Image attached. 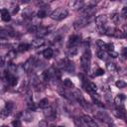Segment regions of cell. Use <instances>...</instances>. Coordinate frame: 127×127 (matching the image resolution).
<instances>
[{
  "label": "cell",
  "instance_id": "obj_31",
  "mask_svg": "<svg viewBox=\"0 0 127 127\" xmlns=\"http://www.w3.org/2000/svg\"><path fill=\"white\" fill-rule=\"evenodd\" d=\"M23 16L25 18H32L33 17V10H30V9L26 8L23 12Z\"/></svg>",
  "mask_w": 127,
  "mask_h": 127
},
{
  "label": "cell",
  "instance_id": "obj_21",
  "mask_svg": "<svg viewBox=\"0 0 127 127\" xmlns=\"http://www.w3.org/2000/svg\"><path fill=\"white\" fill-rule=\"evenodd\" d=\"M77 53H78L77 47H69V48H67L66 54H67V57H68V58H73V57H75V56L77 55Z\"/></svg>",
  "mask_w": 127,
  "mask_h": 127
},
{
  "label": "cell",
  "instance_id": "obj_27",
  "mask_svg": "<svg viewBox=\"0 0 127 127\" xmlns=\"http://www.w3.org/2000/svg\"><path fill=\"white\" fill-rule=\"evenodd\" d=\"M106 68H107V70L109 72H112V73L117 70V67H116V65H115L114 63H107L106 64Z\"/></svg>",
  "mask_w": 127,
  "mask_h": 127
},
{
  "label": "cell",
  "instance_id": "obj_26",
  "mask_svg": "<svg viewBox=\"0 0 127 127\" xmlns=\"http://www.w3.org/2000/svg\"><path fill=\"white\" fill-rule=\"evenodd\" d=\"M49 106H50V102H49V99H48V98H43V99L40 100V102H39V107L45 109V108H47V107H49Z\"/></svg>",
  "mask_w": 127,
  "mask_h": 127
},
{
  "label": "cell",
  "instance_id": "obj_1",
  "mask_svg": "<svg viewBox=\"0 0 127 127\" xmlns=\"http://www.w3.org/2000/svg\"><path fill=\"white\" fill-rule=\"evenodd\" d=\"M90 61H91V54H90L89 49H86L80 57V64L84 72H87L89 70Z\"/></svg>",
  "mask_w": 127,
  "mask_h": 127
},
{
  "label": "cell",
  "instance_id": "obj_29",
  "mask_svg": "<svg viewBox=\"0 0 127 127\" xmlns=\"http://www.w3.org/2000/svg\"><path fill=\"white\" fill-rule=\"evenodd\" d=\"M91 98H92V100H93L97 105H99V106H103V104L101 103V99L98 97V95H97V94L92 93V94H91Z\"/></svg>",
  "mask_w": 127,
  "mask_h": 127
},
{
  "label": "cell",
  "instance_id": "obj_8",
  "mask_svg": "<svg viewBox=\"0 0 127 127\" xmlns=\"http://www.w3.org/2000/svg\"><path fill=\"white\" fill-rule=\"evenodd\" d=\"M44 114H45L46 118H48V120H55L56 117H57V111L51 106L45 108Z\"/></svg>",
  "mask_w": 127,
  "mask_h": 127
},
{
  "label": "cell",
  "instance_id": "obj_33",
  "mask_svg": "<svg viewBox=\"0 0 127 127\" xmlns=\"http://www.w3.org/2000/svg\"><path fill=\"white\" fill-rule=\"evenodd\" d=\"M18 12H19V5L16 4V3H14V4L11 6V13H10V14L15 15V14H17Z\"/></svg>",
  "mask_w": 127,
  "mask_h": 127
},
{
  "label": "cell",
  "instance_id": "obj_34",
  "mask_svg": "<svg viewBox=\"0 0 127 127\" xmlns=\"http://www.w3.org/2000/svg\"><path fill=\"white\" fill-rule=\"evenodd\" d=\"M11 47V45L7 42V40H0V48L1 49H7Z\"/></svg>",
  "mask_w": 127,
  "mask_h": 127
},
{
  "label": "cell",
  "instance_id": "obj_35",
  "mask_svg": "<svg viewBox=\"0 0 127 127\" xmlns=\"http://www.w3.org/2000/svg\"><path fill=\"white\" fill-rule=\"evenodd\" d=\"M115 85H116L118 88H124V87L126 86V82H125L124 80H122V79H119V80H117V81L115 82Z\"/></svg>",
  "mask_w": 127,
  "mask_h": 127
},
{
  "label": "cell",
  "instance_id": "obj_15",
  "mask_svg": "<svg viewBox=\"0 0 127 127\" xmlns=\"http://www.w3.org/2000/svg\"><path fill=\"white\" fill-rule=\"evenodd\" d=\"M26 101H27V106H28V109L29 110H32L34 111L36 109V105L33 101V98H32V94L30 91H28L26 93Z\"/></svg>",
  "mask_w": 127,
  "mask_h": 127
},
{
  "label": "cell",
  "instance_id": "obj_24",
  "mask_svg": "<svg viewBox=\"0 0 127 127\" xmlns=\"http://www.w3.org/2000/svg\"><path fill=\"white\" fill-rule=\"evenodd\" d=\"M21 115H22V119H23V120H25V121L30 122V121H32V120H33V115H32V113H31L30 111L22 112V113H21Z\"/></svg>",
  "mask_w": 127,
  "mask_h": 127
},
{
  "label": "cell",
  "instance_id": "obj_43",
  "mask_svg": "<svg viewBox=\"0 0 127 127\" xmlns=\"http://www.w3.org/2000/svg\"><path fill=\"white\" fill-rule=\"evenodd\" d=\"M126 13H127V7H123L122 9V17L126 18Z\"/></svg>",
  "mask_w": 127,
  "mask_h": 127
},
{
  "label": "cell",
  "instance_id": "obj_11",
  "mask_svg": "<svg viewBox=\"0 0 127 127\" xmlns=\"http://www.w3.org/2000/svg\"><path fill=\"white\" fill-rule=\"evenodd\" d=\"M36 35L38 36V38H43L44 36L48 35L49 33V29L45 26H41V25H38L36 27V31H35Z\"/></svg>",
  "mask_w": 127,
  "mask_h": 127
},
{
  "label": "cell",
  "instance_id": "obj_12",
  "mask_svg": "<svg viewBox=\"0 0 127 127\" xmlns=\"http://www.w3.org/2000/svg\"><path fill=\"white\" fill-rule=\"evenodd\" d=\"M125 99H126V97H125V95H124L123 93L118 94V95L114 98V103H115V105L117 106L118 109H124V108H123V103H124Z\"/></svg>",
  "mask_w": 127,
  "mask_h": 127
},
{
  "label": "cell",
  "instance_id": "obj_5",
  "mask_svg": "<svg viewBox=\"0 0 127 127\" xmlns=\"http://www.w3.org/2000/svg\"><path fill=\"white\" fill-rule=\"evenodd\" d=\"M4 77H5L6 81L9 83V85H11V86H15V85L18 83V78H17V76H16L15 74L10 73V72L7 71V70L4 72Z\"/></svg>",
  "mask_w": 127,
  "mask_h": 127
},
{
  "label": "cell",
  "instance_id": "obj_32",
  "mask_svg": "<svg viewBox=\"0 0 127 127\" xmlns=\"http://www.w3.org/2000/svg\"><path fill=\"white\" fill-rule=\"evenodd\" d=\"M96 55H97L98 59H100V60H106V53H105V51L99 50V51H97Z\"/></svg>",
  "mask_w": 127,
  "mask_h": 127
},
{
  "label": "cell",
  "instance_id": "obj_6",
  "mask_svg": "<svg viewBox=\"0 0 127 127\" xmlns=\"http://www.w3.org/2000/svg\"><path fill=\"white\" fill-rule=\"evenodd\" d=\"M83 87H84V89H85L87 92H89L90 94L95 93L96 90H97V86L95 85V83H93V82H91V81H88V80H86V79H83Z\"/></svg>",
  "mask_w": 127,
  "mask_h": 127
},
{
  "label": "cell",
  "instance_id": "obj_37",
  "mask_svg": "<svg viewBox=\"0 0 127 127\" xmlns=\"http://www.w3.org/2000/svg\"><path fill=\"white\" fill-rule=\"evenodd\" d=\"M9 114H10V111H9L7 108H5V107L0 111V115H1L2 117H7Z\"/></svg>",
  "mask_w": 127,
  "mask_h": 127
},
{
  "label": "cell",
  "instance_id": "obj_45",
  "mask_svg": "<svg viewBox=\"0 0 127 127\" xmlns=\"http://www.w3.org/2000/svg\"><path fill=\"white\" fill-rule=\"evenodd\" d=\"M57 127H64V126H57Z\"/></svg>",
  "mask_w": 127,
  "mask_h": 127
},
{
  "label": "cell",
  "instance_id": "obj_20",
  "mask_svg": "<svg viewBox=\"0 0 127 127\" xmlns=\"http://www.w3.org/2000/svg\"><path fill=\"white\" fill-rule=\"evenodd\" d=\"M0 12H1V19L4 22H9L11 20V14L7 9H3Z\"/></svg>",
  "mask_w": 127,
  "mask_h": 127
},
{
  "label": "cell",
  "instance_id": "obj_16",
  "mask_svg": "<svg viewBox=\"0 0 127 127\" xmlns=\"http://www.w3.org/2000/svg\"><path fill=\"white\" fill-rule=\"evenodd\" d=\"M68 6L73 10H81L83 8V2L79 0H72L68 2Z\"/></svg>",
  "mask_w": 127,
  "mask_h": 127
},
{
  "label": "cell",
  "instance_id": "obj_22",
  "mask_svg": "<svg viewBox=\"0 0 127 127\" xmlns=\"http://www.w3.org/2000/svg\"><path fill=\"white\" fill-rule=\"evenodd\" d=\"M43 56H44V58L45 59H51L53 56H54V51H53V49H51V48H47V49H45L44 51H43Z\"/></svg>",
  "mask_w": 127,
  "mask_h": 127
},
{
  "label": "cell",
  "instance_id": "obj_2",
  "mask_svg": "<svg viewBox=\"0 0 127 127\" xmlns=\"http://www.w3.org/2000/svg\"><path fill=\"white\" fill-rule=\"evenodd\" d=\"M68 15V12L66 9L64 8H58L56 10H54L51 14H50V17L51 19L55 20V21H61L64 18H66Z\"/></svg>",
  "mask_w": 127,
  "mask_h": 127
},
{
  "label": "cell",
  "instance_id": "obj_13",
  "mask_svg": "<svg viewBox=\"0 0 127 127\" xmlns=\"http://www.w3.org/2000/svg\"><path fill=\"white\" fill-rule=\"evenodd\" d=\"M80 43V36L78 35H72L68 42H67V48L69 47H77V45Z\"/></svg>",
  "mask_w": 127,
  "mask_h": 127
},
{
  "label": "cell",
  "instance_id": "obj_3",
  "mask_svg": "<svg viewBox=\"0 0 127 127\" xmlns=\"http://www.w3.org/2000/svg\"><path fill=\"white\" fill-rule=\"evenodd\" d=\"M38 61H37V58L36 57H31V58H29L26 62H25V64H23V68L25 69V71H27V72H31L32 70H34V68L38 65Z\"/></svg>",
  "mask_w": 127,
  "mask_h": 127
},
{
  "label": "cell",
  "instance_id": "obj_42",
  "mask_svg": "<svg viewBox=\"0 0 127 127\" xmlns=\"http://www.w3.org/2000/svg\"><path fill=\"white\" fill-rule=\"evenodd\" d=\"M12 107H13V104H12V102H6V106H5V108H7L9 111H11Z\"/></svg>",
  "mask_w": 127,
  "mask_h": 127
},
{
  "label": "cell",
  "instance_id": "obj_10",
  "mask_svg": "<svg viewBox=\"0 0 127 127\" xmlns=\"http://www.w3.org/2000/svg\"><path fill=\"white\" fill-rule=\"evenodd\" d=\"M81 120H82L83 124H84L86 127H98V125L96 124L95 120L92 119V118H91L90 116H88V115H83Z\"/></svg>",
  "mask_w": 127,
  "mask_h": 127
},
{
  "label": "cell",
  "instance_id": "obj_23",
  "mask_svg": "<svg viewBox=\"0 0 127 127\" xmlns=\"http://www.w3.org/2000/svg\"><path fill=\"white\" fill-rule=\"evenodd\" d=\"M110 19H111V21H112L113 23L119 24L120 21H121V15H120L119 13H112V14L110 15Z\"/></svg>",
  "mask_w": 127,
  "mask_h": 127
},
{
  "label": "cell",
  "instance_id": "obj_40",
  "mask_svg": "<svg viewBox=\"0 0 127 127\" xmlns=\"http://www.w3.org/2000/svg\"><path fill=\"white\" fill-rule=\"evenodd\" d=\"M102 74H104V70L102 69V68H97V70L93 73V75H95V76H98V75H102Z\"/></svg>",
  "mask_w": 127,
  "mask_h": 127
},
{
  "label": "cell",
  "instance_id": "obj_14",
  "mask_svg": "<svg viewBox=\"0 0 127 127\" xmlns=\"http://www.w3.org/2000/svg\"><path fill=\"white\" fill-rule=\"evenodd\" d=\"M107 21H108V17L106 15H100L95 18V24H96L97 28H100V27L104 26L105 24H107Z\"/></svg>",
  "mask_w": 127,
  "mask_h": 127
},
{
  "label": "cell",
  "instance_id": "obj_39",
  "mask_svg": "<svg viewBox=\"0 0 127 127\" xmlns=\"http://www.w3.org/2000/svg\"><path fill=\"white\" fill-rule=\"evenodd\" d=\"M12 125L13 127H21V121L19 119H15L14 121H12Z\"/></svg>",
  "mask_w": 127,
  "mask_h": 127
},
{
  "label": "cell",
  "instance_id": "obj_18",
  "mask_svg": "<svg viewBox=\"0 0 127 127\" xmlns=\"http://www.w3.org/2000/svg\"><path fill=\"white\" fill-rule=\"evenodd\" d=\"M16 57V53H15V51L14 50H10L7 54H6V56H5V58H4V61H5V64H10L11 62H12V60L14 59Z\"/></svg>",
  "mask_w": 127,
  "mask_h": 127
},
{
  "label": "cell",
  "instance_id": "obj_7",
  "mask_svg": "<svg viewBox=\"0 0 127 127\" xmlns=\"http://www.w3.org/2000/svg\"><path fill=\"white\" fill-rule=\"evenodd\" d=\"M95 117H96L97 119L101 120V121H104V122L108 123V124L112 123V120H111L110 116H109L105 111H97V112L95 113Z\"/></svg>",
  "mask_w": 127,
  "mask_h": 127
},
{
  "label": "cell",
  "instance_id": "obj_9",
  "mask_svg": "<svg viewBox=\"0 0 127 127\" xmlns=\"http://www.w3.org/2000/svg\"><path fill=\"white\" fill-rule=\"evenodd\" d=\"M95 7H83L81 10H80V13H81V17H92L94 14H95Z\"/></svg>",
  "mask_w": 127,
  "mask_h": 127
},
{
  "label": "cell",
  "instance_id": "obj_25",
  "mask_svg": "<svg viewBox=\"0 0 127 127\" xmlns=\"http://www.w3.org/2000/svg\"><path fill=\"white\" fill-rule=\"evenodd\" d=\"M30 48H31V45H29V44H26V43H22V44H20V45L17 47V50H18L19 52L23 53V52H26V51H28Z\"/></svg>",
  "mask_w": 127,
  "mask_h": 127
},
{
  "label": "cell",
  "instance_id": "obj_44",
  "mask_svg": "<svg viewBox=\"0 0 127 127\" xmlns=\"http://www.w3.org/2000/svg\"><path fill=\"white\" fill-rule=\"evenodd\" d=\"M109 127H116V126H115L113 123H110V124H109Z\"/></svg>",
  "mask_w": 127,
  "mask_h": 127
},
{
  "label": "cell",
  "instance_id": "obj_30",
  "mask_svg": "<svg viewBox=\"0 0 127 127\" xmlns=\"http://www.w3.org/2000/svg\"><path fill=\"white\" fill-rule=\"evenodd\" d=\"M64 86L65 88H69V89H72V88L74 87L73 83H72V82H71V80H70V79H68V78L64 79Z\"/></svg>",
  "mask_w": 127,
  "mask_h": 127
},
{
  "label": "cell",
  "instance_id": "obj_17",
  "mask_svg": "<svg viewBox=\"0 0 127 127\" xmlns=\"http://www.w3.org/2000/svg\"><path fill=\"white\" fill-rule=\"evenodd\" d=\"M45 44H46V41H45L43 38H37V39H35V40L32 42L31 47H33V48H41V47H43Z\"/></svg>",
  "mask_w": 127,
  "mask_h": 127
},
{
  "label": "cell",
  "instance_id": "obj_36",
  "mask_svg": "<svg viewBox=\"0 0 127 127\" xmlns=\"http://www.w3.org/2000/svg\"><path fill=\"white\" fill-rule=\"evenodd\" d=\"M97 45H98V47L100 48V50H102V51H105V50H106V43L102 42L101 40H98V41H97Z\"/></svg>",
  "mask_w": 127,
  "mask_h": 127
},
{
  "label": "cell",
  "instance_id": "obj_4",
  "mask_svg": "<svg viewBox=\"0 0 127 127\" xmlns=\"http://www.w3.org/2000/svg\"><path fill=\"white\" fill-rule=\"evenodd\" d=\"M91 18H92V17H80L79 19H77V20L73 23L74 29L78 30V29H81V28L87 26V25L90 23Z\"/></svg>",
  "mask_w": 127,
  "mask_h": 127
},
{
  "label": "cell",
  "instance_id": "obj_19",
  "mask_svg": "<svg viewBox=\"0 0 127 127\" xmlns=\"http://www.w3.org/2000/svg\"><path fill=\"white\" fill-rule=\"evenodd\" d=\"M113 36L116 38H125L126 37V29L125 26L123 27V29H115Z\"/></svg>",
  "mask_w": 127,
  "mask_h": 127
},
{
  "label": "cell",
  "instance_id": "obj_38",
  "mask_svg": "<svg viewBox=\"0 0 127 127\" xmlns=\"http://www.w3.org/2000/svg\"><path fill=\"white\" fill-rule=\"evenodd\" d=\"M107 53H108L109 57H111V58H117V57H118V53L115 52L114 50H112V51H107Z\"/></svg>",
  "mask_w": 127,
  "mask_h": 127
},
{
  "label": "cell",
  "instance_id": "obj_28",
  "mask_svg": "<svg viewBox=\"0 0 127 127\" xmlns=\"http://www.w3.org/2000/svg\"><path fill=\"white\" fill-rule=\"evenodd\" d=\"M48 15V12H47V9L46 8H41L38 12H37V17L38 18H44Z\"/></svg>",
  "mask_w": 127,
  "mask_h": 127
},
{
  "label": "cell",
  "instance_id": "obj_46",
  "mask_svg": "<svg viewBox=\"0 0 127 127\" xmlns=\"http://www.w3.org/2000/svg\"><path fill=\"white\" fill-rule=\"evenodd\" d=\"M2 127H8V126H2Z\"/></svg>",
  "mask_w": 127,
  "mask_h": 127
},
{
  "label": "cell",
  "instance_id": "obj_41",
  "mask_svg": "<svg viewBox=\"0 0 127 127\" xmlns=\"http://www.w3.org/2000/svg\"><path fill=\"white\" fill-rule=\"evenodd\" d=\"M38 127H48V123H47V121H45V120L40 121L39 124H38Z\"/></svg>",
  "mask_w": 127,
  "mask_h": 127
}]
</instances>
